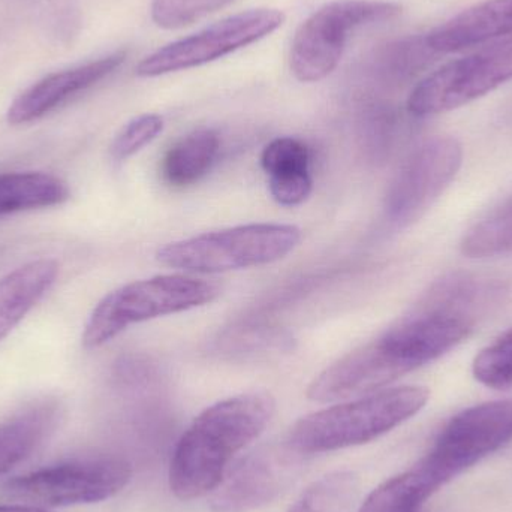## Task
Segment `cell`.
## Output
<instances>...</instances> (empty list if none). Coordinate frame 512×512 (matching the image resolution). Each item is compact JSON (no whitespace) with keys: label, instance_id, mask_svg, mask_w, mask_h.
Segmentation results:
<instances>
[{"label":"cell","instance_id":"1","mask_svg":"<svg viewBox=\"0 0 512 512\" xmlns=\"http://www.w3.org/2000/svg\"><path fill=\"white\" fill-rule=\"evenodd\" d=\"M276 400L267 391L239 394L204 409L188 427L170 466V489L182 501L203 498L224 481L231 460L273 420Z\"/></svg>","mask_w":512,"mask_h":512},{"label":"cell","instance_id":"2","mask_svg":"<svg viewBox=\"0 0 512 512\" xmlns=\"http://www.w3.org/2000/svg\"><path fill=\"white\" fill-rule=\"evenodd\" d=\"M429 397L415 385L387 388L300 418L286 441L304 456L367 444L415 417Z\"/></svg>","mask_w":512,"mask_h":512},{"label":"cell","instance_id":"3","mask_svg":"<svg viewBox=\"0 0 512 512\" xmlns=\"http://www.w3.org/2000/svg\"><path fill=\"white\" fill-rule=\"evenodd\" d=\"M219 295V283L189 274H164L126 283L105 295L93 309L84 327L83 346L99 348L131 325L206 306Z\"/></svg>","mask_w":512,"mask_h":512},{"label":"cell","instance_id":"4","mask_svg":"<svg viewBox=\"0 0 512 512\" xmlns=\"http://www.w3.org/2000/svg\"><path fill=\"white\" fill-rule=\"evenodd\" d=\"M300 242L301 230L294 225H242L168 243L156 252V259L188 273H225L273 264Z\"/></svg>","mask_w":512,"mask_h":512},{"label":"cell","instance_id":"5","mask_svg":"<svg viewBox=\"0 0 512 512\" xmlns=\"http://www.w3.org/2000/svg\"><path fill=\"white\" fill-rule=\"evenodd\" d=\"M402 5L387 0H334L306 18L295 32L289 68L301 83L327 78L342 60L355 30L394 20Z\"/></svg>","mask_w":512,"mask_h":512},{"label":"cell","instance_id":"6","mask_svg":"<svg viewBox=\"0 0 512 512\" xmlns=\"http://www.w3.org/2000/svg\"><path fill=\"white\" fill-rule=\"evenodd\" d=\"M512 439V400L481 403L448 421L415 471L433 492Z\"/></svg>","mask_w":512,"mask_h":512},{"label":"cell","instance_id":"7","mask_svg":"<svg viewBox=\"0 0 512 512\" xmlns=\"http://www.w3.org/2000/svg\"><path fill=\"white\" fill-rule=\"evenodd\" d=\"M512 80V36L483 45L432 72L412 90L408 111L436 116L465 107Z\"/></svg>","mask_w":512,"mask_h":512},{"label":"cell","instance_id":"8","mask_svg":"<svg viewBox=\"0 0 512 512\" xmlns=\"http://www.w3.org/2000/svg\"><path fill=\"white\" fill-rule=\"evenodd\" d=\"M131 478L132 468L125 460H81L8 481L2 495L39 508L98 504L119 495Z\"/></svg>","mask_w":512,"mask_h":512},{"label":"cell","instance_id":"9","mask_svg":"<svg viewBox=\"0 0 512 512\" xmlns=\"http://www.w3.org/2000/svg\"><path fill=\"white\" fill-rule=\"evenodd\" d=\"M285 21L279 9H249L224 18L194 35L159 48L138 63V77L155 78L188 71L222 59L276 32Z\"/></svg>","mask_w":512,"mask_h":512},{"label":"cell","instance_id":"10","mask_svg":"<svg viewBox=\"0 0 512 512\" xmlns=\"http://www.w3.org/2000/svg\"><path fill=\"white\" fill-rule=\"evenodd\" d=\"M462 162L463 147L456 138L424 141L391 183L385 200L388 221L403 228L423 218L451 185Z\"/></svg>","mask_w":512,"mask_h":512},{"label":"cell","instance_id":"11","mask_svg":"<svg viewBox=\"0 0 512 512\" xmlns=\"http://www.w3.org/2000/svg\"><path fill=\"white\" fill-rule=\"evenodd\" d=\"M304 454L288 441L264 445L243 457L213 492L215 512H251L276 501L297 477Z\"/></svg>","mask_w":512,"mask_h":512},{"label":"cell","instance_id":"12","mask_svg":"<svg viewBox=\"0 0 512 512\" xmlns=\"http://www.w3.org/2000/svg\"><path fill=\"white\" fill-rule=\"evenodd\" d=\"M475 321L418 304L414 312L378 337L408 372L438 360L471 336Z\"/></svg>","mask_w":512,"mask_h":512},{"label":"cell","instance_id":"13","mask_svg":"<svg viewBox=\"0 0 512 512\" xmlns=\"http://www.w3.org/2000/svg\"><path fill=\"white\" fill-rule=\"evenodd\" d=\"M406 373L408 370L375 339L322 370L310 382L307 397L318 403L360 399L384 390Z\"/></svg>","mask_w":512,"mask_h":512},{"label":"cell","instance_id":"14","mask_svg":"<svg viewBox=\"0 0 512 512\" xmlns=\"http://www.w3.org/2000/svg\"><path fill=\"white\" fill-rule=\"evenodd\" d=\"M125 60L126 51H114L92 62L48 74L14 99L6 119L14 126L35 122L110 77Z\"/></svg>","mask_w":512,"mask_h":512},{"label":"cell","instance_id":"15","mask_svg":"<svg viewBox=\"0 0 512 512\" xmlns=\"http://www.w3.org/2000/svg\"><path fill=\"white\" fill-rule=\"evenodd\" d=\"M512 36V0H486L427 33L439 54L456 53Z\"/></svg>","mask_w":512,"mask_h":512},{"label":"cell","instance_id":"16","mask_svg":"<svg viewBox=\"0 0 512 512\" xmlns=\"http://www.w3.org/2000/svg\"><path fill=\"white\" fill-rule=\"evenodd\" d=\"M57 276L59 264L44 258L27 262L0 279V340L42 300Z\"/></svg>","mask_w":512,"mask_h":512},{"label":"cell","instance_id":"17","mask_svg":"<svg viewBox=\"0 0 512 512\" xmlns=\"http://www.w3.org/2000/svg\"><path fill=\"white\" fill-rule=\"evenodd\" d=\"M57 406L41 403L0 423V477L29 459L53 433Z\"/></svg>","mask_w":512,"mask_h":512},{"label":"cell","instance_id":"18","mask_svg":"<svg viewBox=\"0 0 512 512\" xmlns=\"http://www.w3.org/2000/svg\"><path fill=\"white\" fill-rule=\"evenodd\" d=\"M221 140L213 129H197L171 146L162 161V177L174 188L200 182L216 162Z\"/></svg>","mask_w":512,"mask_h":512},{"label":"cell","instance_id":"19","mask_svg":"<svg viewBox=\"0 0 512 512\" xmlns=\"http://www.w3.org/2000/svg\"><path fill=\"white\" fill-rule=\"evenodd\" d=\"M69 200L62 179L39 171L0 174V216L60 206Z\"/></svg>","mask_w":512,"mask_h":512},{"label":"cell","instance_id":"20","mask_svg":"<svg viewBox=\"0 0 512 512\" xmlns=\"http://www.w3.org/2000/svg\"><path fill=\"white\" fill-rule=\"evenodd\" d=\"M360 478L352 471H336L310 484L289 512H354Z\"/></svg>","mask_w":512,"mask_h":512},{"label":"cell","instance_id":"21","mask_svg":"<svg viewBox=\"0 0 512 512\" xmlns=\"http://www.w3.org/2000/svg\"><path fill=\"white\" fill-rule=\"evenodd\" d=\"M439 56L426 35L409 36L384 45L373 57L372 65L387 80L408 81L426 71Z\"/></svg>","mask_w":512,"mask_h":512},{"label":"cell","instance_id":"22","mask_svg":"<svg viewBox=\"0 0 512 512\" xmlns=\"http://www.w3.org/2000/svg\"><path fill=\"white\" fill-rule=\"evenodd\" d=\"M468 258H495L512 254V197L469 228L460 243Z\"/></svg>","mask_w":512,"mask_h":512},{"label":"cell","instance_id":"23","mask_svg":"<svg viewBox=\"0 0 512 512\" xmlns=\"http://www.w3.org/2000/svg\"><path fill=\"white\" fill-rule=\"evenodd\" d=\"M433 490L415 469L376 487L358 512H420Z\"/></svg>","mask_w":512,"mask_h":512},{"label":"cell","instance_id":"24","mask_svg":"<svg viewBox=\"0 0 512 512\" xmlns=\"http://www.w3.org/2000/svg\"><path fill=\"white\" fill-rule=\"evenodd\" d=\"M261 167L268 177L310 173L309 149L297 138H276L262 150Z\"/></svg>","mask_w":512,"mask_h":512},{"label":"cell","instance_id":"25","mask_svg":"<svg viewBox=\"0 0 512 512\" xmlns=\"http://www.w3.org/2000/svg\"><path fill=\"white\" fill-rule=\"evenodd\" d=\"M230 2L233 0H153L152 18L162 29H182Z\"/></svg>","mask_w":512,"mask_h":512},{"label":"cell","instance_id":"26","mask_svg":"<svg viewBox=\"0 0 512 512\" xmlns=\"http://www.w3.org/2000/svg\"><path fill=\"white\" fill-rule=\"evenodd\" d=\"M164 131V119L158 114H141L123 126L111 144V156L116 161H126L143 150Z\"/></svg>","mask_w":512,"mask_h":512},{"label":"cell","instance_id":"27","mask_svg":"<svg viewBox=\"0 0 512 512\" xmlns=\"http://www.w3.org/2000/svg\"><path fill=\"white\" fill-rule=\"evenodd\" d=\"M475 379L493 390H510L512 387V363L498 343L484 348L472 364Z\"/></svg>","mask_w":512,"mask_h":512},{"label":"cell","instance_id":"28","mask_svg":"<svg viewBox=\"0 0 512 512\" xmlns=\"http://www.w3.org/2000/svg\"><path fill=\"white\" fill-rule=\"evenodd\" d=\"M312 188L313 182L310 173L268 177V191L280 206H300L310 197Z\"/></svg>","mask_w":512,"mask_h":512},{"label":"cell","instance_id":"29","mask_svg":"<svg viewBox=\"0 0 512 512\" xmlns=\"http://www.w3.org/2000/svg\"><path fill=\"white\" fill-rule=\"evenodd\" d=\"M0 512H51L32 505H0Z\"/></svg>","mask_w":512,"mask_h":512},{"label":"cell","instance_id":"30","mask_svg":"<svg viewBox=\"0 0 512 512\" xmlns=\"http://www.w3.org/2000/svg\"><path fill=\"white\" fill-rule=\"evenodd\" d=\"M496 343L501 346L502 351L508 355V358H510L512 363V328H510L508 331H505V333L502 334L498 340H496Z\"/></svg>","mask_w":512,"mask_h":512},{"label":"cell","instance_id":"31","mask_svg":"<svg viewBox=\"0 0 512 512\" xmlns=\"http://www.w3.org/2000/svg\"><path fill=\"white\" fill-rule=\"evenodd\" d=\"M3 258V248H0V261H2Z\"/></svg>","mask_w":512,"mask_h":512}]
</instances>
